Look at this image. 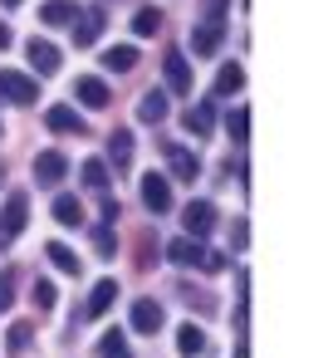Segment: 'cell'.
I'll return each mask as SVG.
<instances>
[{
  "label": "cell",
  "instance_id": "cell-1",
  "mask_svg": "<svg viewBox=\"0 0 333 358\" xmlns=\"http://www.w3.org/2000/svg\"><path fill=\"white\" fill-rule=\"evenodd\" d=\"M0 103H40V84L20 69H0Z\"/></svg>",
  "mask_w": 333,
  "mask_h": 358
},
{
  "label": "cell",
  "instance_id": "cell-2",
  "mask_svg": "<svg viewBox=\"0 0 333 358\" xmlns=\"http://www.w3.org/2000/svg\"><path fill=\"white\" fill-rule=\"evenodd\" d=\"M30 221V196L25 192H10L6 196V211H0V241H15Z\"/></svg>",
  "mask_w": 333,
  "mask_h": 358
},
{
  "label": "cell",
  "instance_id": "cell-3",
  "mask_svg": "<svg viewBox=\"0 0 333 358\" xmlns=\"http://www.w3.org/2000/svg\"><path fill=\"white\" fill-rule=\"evenodd\" d=\"M162 157H167V167H172L177 182H196V177H201V157H196L191 148H182V143H162Z\"/></svg>",
  "mask_w": 333,
  "mask_h": 358
},
{
  "label": "cell",
  "instance_id": "cell-4",
  "mask_svg": "<svg viewBox=\"0 0 333 358\" xmlns=\"http://www.w3.org/2000/svg\"><path fill=\"white\" fill-rule=\"evenodd\" d=\"M182 226H186V236H191V241H206V236L216 231V206H211V201H186Z\"/></svg>",
  "mask_w": 333,
  "mask_h": 358
},
{
  "label": "cell",
  "instance_id": "cell-5",
  "mask_svg": "<svg viewBox=\"0 0 333 358\" xmlns=\"http://www.w3.org/2000/svg\"><path fill=\"white\" fill-rule=\"evenodd\" d=\"M30 172H35V187H54V182H64V177H69V162H64V152H54V148H50V152H40V157H35V167H30Z\"/></svg>",
  "mask_w": 333,
  "mask_h": 358
},
{
  "label": "cell",
  "instance_id": "cell-6",
  "mask_svg": "<svg viewBox=\"0 0 333 358\" xmlns=\"http://www.w3.org/2000/svg\"><path fill=\"white\" fill-rule=\"evenodd\" d=\"M142 206L157 211V216L172 211V182H167L162 172H147V177H142Z\"/></svg>",
  "mask_w": 333,
  "mask_h": 358
},
{
  "label": "cell",
  "instance_id": "cell-7",
  "mask_svg": "<svg viewBox=\"0 0 333 358\" xmlns=\"http://www.w3.org/2000/svg\"><path fill=\"white\" fill-rule=\"evenodd\" d=\"M25 59L35 64V74H59V64H64L59 45H50V40H30L25 45Z\"/></svg>",
  "mask_w": 333,
  "mask_h": 358
},
{
  "label": "cell",
  "instance_id": "cell-8",
  "mask_svg": "<svg viewBox=\"0 0 333 358\" xmlns=\"http://www.w3.org/2000/svg\"><path fill=\"white\" fill-rule=\"evenodd\" d=\"M162 74H167V89H172V94H191V64H186L182 50H172V55L162 59Z\"/></svg>",
  "mask_w": 333,
  "mask_h": 358
},
{
  "label": "cell",
  "instance_id": "cell-9",
  "mask_svg": "<svg viewBox=\"0 0 333 358\" xmlns=\"http://www.w3.org/2000/svg\"><path fill=\"white\" fill-rule=\"evenodd\" d=\"M74 99H79L84 108H108V103H113V94H108V84H103V79H94V74H84V79H74Z\"/></svg>",
  "mask_w": 333,
  "mask_h": 358
},
{
  "label": "cell",
  "instance_id": "cell-10",
  "mask_svg": "<svg viewBox=\"0 0 333 358\" xmlns=\"http://www.w3.org/2000/svg\"><path fill=\"white\" fill-rule=\"evenodd\" d=\"M221 40H225V25H221V20H201V25L191 30V55H216Z\"/></svg>",
  "mask_w": 333,
  "mask_h": 358
},
{
  "label": "cell",
  "instance_id": "cell-11",
  "mask_svg": "<svg viewBox=\"0 0 333 358\" xmlns=\"http://www.w3.org/2000/svg\"><path fill=\"white\" fill-rule=\"evenodd\" d=\"M45 123H50L54 133H74V138H84V133H89V123H84V118H79L69 103H54V108L45 113Z\"/></svg>",
  "mask_w": 333,
  "mask_h": 358
},
{
  "label": "cell",
  "instance_id": "cell-12",
  "mask_svg": "<svg viewBox=\"0 0 333 358\" xmlns=\"http://www.w3.org/2000/svg\"><path fill=\"white\" fill-rule=\"evenodd\" d=\"M113 299H118V280H113V275H103V280L94 285V294H89V304H84V314H89V319H98V314H108V309H113Z\"/></svg>",
  "mask_w": 333,
  "mask_h": 358
},
{
  "label": "cell",
  "instance_id": "cell-13",
  "mask_svg": "<svg viewBox=\"0 0 333 358\" xmlns=\"http://www.w3.org/2000/svg\"><path fill=\"white\" fill-rule=\"evenodd\" d=\"M167 255H172L177 265H191V270H201V265H206V245H201V241H191V236L172 241V245H167Z\"/></svg>",
  "mask_w": 333,
  "mask_h": 358
},
{
  "label": "cell",
  "instance_id": "cell-14",
  "mask_svg": "<svg viewBox=\"0 0 333 358\" xmlns=\"http://www.w3.org/2000/svg\"><path fill=\"white\" fill-rule=\"evenodd\" d=\"M133 329L138 334H157L162 329V304L157 299H133Z\"/></svg>",
  "mask_w": 333,
  "mask_h": 358
},
{
  "label": "cell",
  "instance_id": "cell-15",
  "mask_svg": "<svg viewBox=\"0 0 333 358\" xmlns=\"http://www.w3.org/2000/svg\"><path fill=\"white\" fill-rule=\"evenodd\" d=\"M40 20H45V25H69V30H74L79 6H74V0H45V6H40Z\"/></svg>",
  "mask_w": 333,
  "mask_h": 358
},
{
  "label": "cell",
  "instance_id": "cell-16",
  "mask_svg": "<svg viewBox=\"0 0 333 358\" xmlns=\"http://www.w3.org/2000/svg\"><path fill=\"white\" fill-rule=\"evenodd\" d=\"M74 25H79V30H74V45H94V40L103 35V10H79Z\"/></svg>",
  "mask_w": 333,
  "mask_h": 358
},
{
  "label": "cell",
  "instance_id": "cell-17",
  "mask_svg": "<svg viewBox=\"0 0 333 358\" xmlns=\"http://www.w3.org/2000/svg\"><path fill=\"white\" fill-rule=\"evenodd\" d=\"M138 118H142V123H162V118H167V94H162V89H147V94L138 99Z\"/></svg>",
  "mask_w": 333,
  "mask_h": 358
},
{
  "label": "cell",
  "instance_id": "cell-18",
  "mask_svg": "<svg viewBox=\"0 0 333 358\" xmlns=\"http://www.w3.org/2000/svg\"><path fill=\"white\" fill-rule=\"evenodd\" d=\"M211 128H216V103H196V108H186V133L206 138Z\"/></svg>",
  "mask_w": 333,
  "mask_h": 358
},
{
  "label": "cell",
  "instance_id": "cell-19",
  "mask_svg": "<svg viewBox=\"0 0 333 358\" xmlns=\"http://www.w3.org/2000/svg\"><path fill=\"white\" fill-rule=\"evenodd\" d=\"M177 353H182V358H196V353H206V334H201L196 324H182V329H177Z\"/></svg>",
  "mask_w": 333,
  "mask_h": 358
},
{
  "label": "cell",
  "instance_id": "cell-20",
  "mask_svg": "<svg viewBox=\"0 0 333 358\" xmlns=\"http://www.w3.org/2000/svg\"><path fill=\"white\" fill-rule=\"evenodd\" d=\"M45 255H50V265H54V270H64V275H79V265H84V260H79L69 245H59V241H50V245H45Z\"/></svg>",
  "mask_w": 333,
  "mask_h": 358
},
{
  "label": "cell",
  "instance_id": "cell-21",
  "mask_svg": "<svg viewBox=\"0 0 333 358\" xmlns=\"http://www.w3.org/2000/svg\"><path fill=\"white\" fill-rule=\"evenodd\" d=\"M103 69H113V74H128V69H138V50H133V45H118V50H108V55H103Z\"/></svg>",
  "mask_w": 333,
  "mask_h": 358
},
{
  "label": "cell",
  "instance_id": "cell-22",
  "mask_svg": "<svg viewBox=\"0 0 333 358\" xmlns=\"http://www.w3.org/2000/svg\"><path fill=\"white\" fill-rule=\"evenodd\" d=\"M50 211H54V221H59V226H84V206H79L74 196H54V206H50Z\"/></svg>",
  "mask_w": 333,
  "mask_h": 358
},
{
  "label": "cell",
  "instance_id": "cell-23",
  "mask_svg": "<svg viewBox=\"0 0 333 358\" xmlns=\"http://www.w3.org/2000/svg\"><path fill=\"white\" fill-rule=\"evenodd\" d=\"M157 30H162V10H157V6H142V10L133 15V35L147 40V35H157Z\"/></svg>",
  "mask_w": 333,
  "mask_h": 358
},
{
  "label": "cell",
  "instance_id": "cell-24",
  "mask_svg": "<svg viewBox=\"0 0 333 358\" xmlns=\"http://www.w3.org/2000/svg\"><path fill=\"white\" fill-rule=\"evenodd\" d=\"M108 157H113L118 167H128V162H133V133H128V128H118V133L108 138Z\"/></svg>",
  "mask_w": 333,
  "mask_h": 358
},
{
  "label": "cell",
  "instance_id": "cell-25",
  "mask_svg": "<svg viewBox=\"0 0 333 358\" xmlns=\"http://www.w3.org/2000/svg\"><path fill=\"white\" fill-rule=\"evenodd\" d=\"M79 177H84V187L103 192V187H108V162H103V157H89V162L79 167Z\"/></svg>",
  "mask_w": 333,
  "mask_h": 358
},
{
  "label": "cell",
  "instance_id": "cell-26",
  "mask_svg": "<svg viewBox=\"0 0 333 358\" xmlns=\"http://www.w3.org/2000/svg\"><path fill=\"white\" fill-rule=\"evenodd\" d=\"M240 84H245V69H240V64H225V69L216 74V99H225V94H235Z\"/></svg>",
  "mask_w": 333,
  "mask_h": 358
},
{
  "label": "cell",
  "instance_id": "cell-27",
  "mask_svg": "<svg viewBox=\"0 0 333 358\" xmlns=\"http://www.w3.org/2000/svg\"><path fill=\"white\" fill-rule=\"evenodd\" d=\"M225 133H230V143H245V138H250V113H245V108H230Z\"/></svg>",
  "mask_w": 333,
  "mask_h": 358
},
{
  "label": "cell",
  "instance_id": "cell-28",
  "mask_svg": "<svg viewBox=\"0 0 333 358\" xmlns=\"http://www.w3.org/2000/svg\"><path fill=\"white\" fill-rule=\"evenodd\" d=\"M98 358H128V343H123L118 329H108V334L98 338Z\"/></svg>",
  "mask_w": 333,
  "mask_h": 358
},
{
  "label": "cell",
  "instance_id": "cell-29",
  "mask_svg": "<svg viewBox=\"0 0 333 358\" xmlns=\"http://www.w3.org/2000/svg\"><path fill=\"white\" fill-rule=\"evenodd\" d=\"M15 304V270H0V314Z\"/></svg>",
  "mask_w": 333,
  "mask_h": 358
},
{
  "label": "cell",
  "instance_id": "cell-30",
  "mask_svg": "<svg viewBox=\"0 0 333 358\" xmlns=\"http://www.w3.org/2000/svg\"><path fill=\"white\" fill-rule=\"evenodd\" d=\"M54 299H59L54 285L50 280H35V309H54Z\"/></svg>",
  "mask_w": 333,
  "mask_h": 358
},
{
  "label": "cell",
  "instance_id": "cell-31",
  "mask_svg": "<svg viewBox=\"0 0 333 358\" xmlns=\"http://www.w3.org/2000/svg\"><path fill=\"white\" fill-rule=\"evenodd\" d=\"M6 343H10V353H20V348H25V343H30V324H15V329H10V338H6Z\"/></svg>",
  "mask_w": 333,
  "mask_h": 358
},
{
  "label": "cell",
  "instance_id": "cell-32",
  "mask_svg": "<svg viewBox=\"0 0 333 358\" xmlns=\"http://www.w3.org/2000/svg\"><path fill=\"white\" fill-rule=\"evenodd\" d=\"M94 245H98V255H113V245H118V241H113V231H108V226H103V231H98V236H94Z\"/></svg>",
  "mask_w": 333,
  "mask_h": 358
},
{
  "label": "cell",
  "instance_id": "cell-33",
  "mask_svg": "<svg viewBox=\"0 0 333 358\" xmlns=\"http://www.w3.org/2000/svg\"><path fill=\"white\" fill-rule=\"evenodd\" d=\"M206 275H221L225 270V255H216V250H206V265H201Z\"/></svg>",
  "mask_w": 333,
  "mask_h": 358
},
{
  "label": "cell",
  "instance_id": "cell-34",
  "mask_svg": "<svg viewBox=\"0 0 333 358\" xmlns=\"http://www.w3.org/2000/svg\"><path fill=\"white\" fill-rule=\"evenodd\" d=\"M230 241H235V245H245V241H250V231H245V221H235V226H230Z\"/></svg>",
  "mask_w": 333,
  "mask_h": 358
},
{
  "label": "cell",
  "instance_id": "cell-35",
  "mask_svg": "<svg viewBox=\"0 0 333 358\" xmlns=\"http://www.w3.org/2000/svg\"><path fill=\"white\" fill-rule=\"evenodd\" d=\"M10 45H15V35H10V25H6V20H0V50H10Z\"/></svg>",
  "mask_w": 333,
  "mask_h": 358
},
{
  "label": "cell",
  "instance_id": "cell-36",
  "mask_svg": "<svg viewBox=\"0 0 333 358\" xmlns=\"http://www.w3.org/2000/svg\"><path fill=\"white\" fill-rule=\"evenodd\" d=\"M0 6H6V10H15V6H25V0H0Z\"/></svg>",
  "mask_w": 333,
  "mask_h": 358
}]
</instances>
